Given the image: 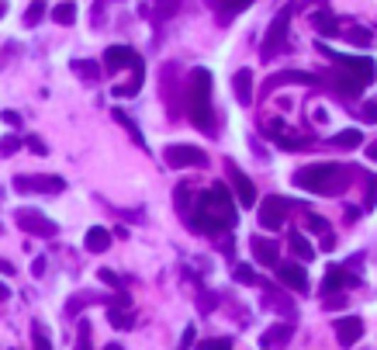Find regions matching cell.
I'll return each instance as SVG.
<instances>
[{
	"label": "cell",
	"mask_w": 377,
	"mask_h": 350,
	"mask_svg": "<svg viewBox=\"0 0 377 350\" xmlns=\"http://www.w3.org/2000/svg\"><path fill=\"white\" fill-rule=\"evenodd\" d=\"M190 226L197 233H225L229 226H236L232 191L225 188V184H215L212 191L197 194V201L190 208Z\"/></svg>",
	"instance_id": "cell-1"
},
{
	"label": "cell",
	"mask_w": 377,
	"mask_h": 350,
	"mask_svg": "<svg viewBox=\"0 0 377 350\" xmlns=\"http://www.w3.org/2000/svg\"><path fill=\"white\" fill-rule=\"evenodd\" d=\"M187 115L201 132L215 135V108H212V73L204 66L190 70L187 77Z\"/></svg>",
	"instance_id": "cell-2"
},
{
	"label": "cell",
	"mask_w": 377,
	"mask_h": 350,
	"mask_svg": "<svg viewBox=\"0 0 377 350\" xmlns=\"http://www.w3.org/2000/svg\"><path fill=\"white\" fill-rule=\"evenodd\" d=\"M346 181H350V170L339 163H312V166L295 170V184L312 194H339L350 188Z\"/></svg>",
	"instance_id": "cell-3"
},
{
	"label": "cell",
	"mask_w": 377,
	"mask_h": 350,
	"mask_svg": "<svg viewBox=\"0 0 377 350\" xmlns=\"http://www.w3.org/2000/svg\"><path fill=\"white\" fill-rule=\"evenodd\" d=\"M377 77V63L371 55H336V70H332V83L339 94L356 97L367 83Z\"/></svg>",
	"instance_id": "cell-4"
},
{
	"label": "cell",
	"mask_w": 377,
	"mask_h": 350,
	"mask_svg": "<svg viewBox=\"0 0 377 350\" xmlns=\"http://www.w3.org/2000/svg\"><path fill=\"white\" fill-rule=\"evenodd\" d=\"M288 28H291V7H280V11L273 14V21H270L267 35H263V49H260L263 59H273V55L280 53V46H284V38H288Z\"/></svg>",
	"instance_id": "cell-5"
},
{
	"label": "cell",
	"mask_w": 377,
	"mask_h": 350,
	"mask_svg": "<svg viewBox=\"0 0 377 350\" xmlns=\"http://www.w3.org/2000/svg\"><path fill=\"white\" fill-rule=\"evenodd\" d=\"M291 208H295V205H291L288 198L270 194V198L260 201V212H256V216H260V226H263V229H280V226L288 222V212H291Z\"/></svg>",
	"instance_id": "cell-6"
},
{
	"label": "cell",
	"mask_w": 377,
	"mask_h": 350,
	"mask_svg": "<svg viewBox=\"0 0 377 350\" xmlns=\"http://www.w3.org/2000/svg\"><path fill=\"white\" fill-rule=\"evenodd\" d=\"M163 157H166V163H170L173 170H184V166H208L204 149L187 146V142H180V146H166V149H163Z\"/></svg>",
	"instance_id": "cell-7"
},
{
	"label": "cell",
	"mask_w": 377,
	"mask_h": 350,
	"mask_svg": "<svg viewBox=\"0 0 377 350\" xmlns=\"http://www.w3.org/2000/svg\"><path fill=\"white\" fill-rule=\"evenodd\" d=\"M66 188V181L62 177H28V174H21V177H14V191H21V194H59V191Z\"/></svg>",
	"instance_id": "cell-8"
},
{
	"label": "cell",
	"mask_w": 377,
	"mask_h": 350,
	"mask_svg": "<svg viewBox=\"0 0 377 350\" xmlns=\"http://www.w3.org/2000/svg\"><path fill=\"white\" fill-rule=\"evenodd\" d=\"M18 226L25 229V233H31V236H45V240H53L55 233H59V226H55L53 218L38 216V212H31V208H18Z\"/></svg>",
	"instance_id": "cell-9"
},
{
	"label": "cell",
	"mask_w": 377,
	"mask_h": 350,
	"mask_svg": "<svg viewBox=\"0 0 377 350\" xmlns=\"http://www.w3.org/2000/svg\"><path fill=\"white\" fill-rule=\"evenodd\" d=\"M225 174H229V181H232V191H236V198H239V205H256V188H253V181L246 177L243 170H239V163H225Z\"/></svg>",
	"instance_id": "cell-10"
},
{
	"label": "cell",
	"mask_w": 377,
	"mask_h": 350,
	"mask_svg": "<svg viewBox=\"0 0 377 350\" xmlns=\"http://www.w3.org/2000/svg\"><path fill=\"white\" fill-rule=\"evenodd\" d=\"M360 277L350 274L346 267H339V264H332V267L325 270V281H322V295H332V292H343V288H353Z\"/></svg>",
	"instance_id": "cell-11"
},
{
	"label": "cell",
	"mask_w": 377,
	"mask_h": 350,
	"mask_svg": "<svg viewBox=\"0 0 377 350\" xmlns=\"http://www.w3.org/2000/svg\"><path fill=\"white\" fill-rule=\"evenodd\" d=\"M277 277H280V285L284 288H291V292H308V274H305V267H297V264H277Z\"/></svg>",
	"instance_id": "cell-12"
},
{
	"label": "cell",
	"mask_w": 377,
	"mask_h": 350,
	"mask_svg": "<svg viewBox=\"0 0 377 350\" xmlns=\"http://www.w3.org/2000/svg\"><path fill=\"white\" fill-rule=\"evenodd\" d=\"M360 336H364V319H360V316H343V319H336V340H339L343 347H353Z\"/></svg>",
	"instance_id": "cell-13"
},
{
	"label": "cell",
	"mask_w": 377,
	"mask_h": 350,
	"mask_svg": "<svg viewBox=\"0 0 377 350\" xmlns=\"http://www.w3.org/2000/svg\"><path fill=\"white\" fill-rule=\"evenodd\" d=\"M253 257L260 260V267H277V264H280V250H277V243L260 240V236H253Z\"/></svg>",
	"instance_id": "cell-14"
},
{
	"label": "cell",
	"mask_w": 377,
	"mask_h": 350,
	"mask_svg": "<svg viewBox=\"0 0 377 350\" xmlns=\"http://www.w3.org/2000/svg\"><path fill=\"white\" fill-rule=\"evenodd\" d=\"M291 336H295V323H277L273 329H267V333L260 336V347H263V350H277V347H284Z\"/></svg>",
	"instance_id": "cell-15"
},
{
	"label": "cell",
	"mask_w": 377,
	"mask_h": 350,
	"mask_svg": "<svg viewBox=\"0 0 377 350\" xmlns=\"http://www.w3.org/2000/svg\"><path fill=\"white\" fill-rule=\"evenodd\" d=\"M135 63H142V59L135 55L132 46H111L108 53H104V66H108V70H118V66H135Z\"/></svg>",
	"instance_id": "cell-16"
},
{
	"label": "cell",
	"mask_w": 377,
	"mask_h": 350,
	"mask_svg": "<svg viewBox=\"0 0 377 350\" xmlns=\"http://www.w3.org/2000/svg\"><path fill=\"white\" fill-rule=\"evenodd\" d=\"M232 90H236V101H239V105H253V70H249V66L236 70Z\"/></svg>",
	"instance_id": "cell-17"
},
{
	"label": "cell",
	"mask_w": 377,
	"mask_h": 350,
	"mask_svg": "<svg viewBox=\"0 0 377 350\" xmlns=\"http://www.w3.org/2000/svg\"><path fill=\"white\" fill-rule=\"evenodd\" d=\"M212 4H215V11H218L222 21H232L236 14H243L246 7H253L256 0H212Z\"/></svg>",
	"instance_id": "cell-18"
},
{
	"label": "cell",
	"mask_w": 377,
	"mask_h": 350,
	"mask_svg": "<svg viewBox=\"0 0 377 350\" xmlns=\"http://www.w3.org/2000/svg\"><path fill=\"white\" fill-rule=\"evenodd\" d=\"M108 246H111V233H108V229L94 226V229L87 233V250H90V253H104Z\"/></svg>",
	"instance_id": "cell-19"
},
{
	"label": "cell",
	"mask_w": 377,
	"mask_h": 350,
	"mask_svg": "<svg viewBox=\"0 0 377 350\" xmlns=\"http://www.w3.org/2000/svg\"><path fill=\"white\" fill-rule=\"evenodd\" d=\"M360 142H364V132H360V129H343V132L332 135V146H336V149H356Z\"/></svg>",
	"instance_id": "cell-20"
},
{
	"label": "cell",
	"mask_w": 377,
	"mask_h": 350,
	"mask_svg": "<svg viewBox=\"0 0 377 350\" xmlns=\"http://www.w3.org/2000/svg\"><path fill=\"white\" fill-rule=\"evenodd\" d=\"M288 246H291V253L301 257V260H312V257H315V246L305 240L301 233H291V236H288Z\"/></svg>",
	"instance_id": "cell-21"
},
{
	"label": "cell",
	"mask_w": 377,
	"mask_h": 350,
	"mask_svg": "<svg viewBox=\"0 0 377 350\" xmlns=\"http://www.w3.org/2000/svg\"><path fill=\"white\" fill-rule=\"evenodd\" d=\"M312 25L319 28V35H336V31H339L336 14H329V11H315V14H312Z\"/></svg>",
	"instance_id": "cell-22"
},
{
	"label": "cell",
	"mask_w": 377,
	"mask_h": 350,
	"mask_svg": "<svg viewBox=\"0 0 377 350\" xmlns=\"http://www.w3.org/2000/svg\"><path fill=\"white\" fill-rule=\"evenodd\" d=\"M343 38L353 42V46H371V42H374V31H371V28H346Z\"/></svg>",
	"instance_id": "cell-23"
},
{
	"label": "cell",
	"mask_w": 377,
	"mask_h": 350,
	"mask_svg": "<svg viewBox=\"0 0 377 350\" xmlns=\"http://www.w3.org/2000/svg\"><path fill=\"white\" fill-rule=\"evenodd\" d=\"M232 277H236L239 285H260V274L249 270V264H236V267H232Z\"/></svg>",
	"instance_id": "cell-24"
},
{
	"label": "cell",
	"mask_w": 377,
	"mask_h": 350,
	"mask_svg": "<svg viewBox=\"0 0 377 350\" xmlns=\"http://www.w3.org/2000/svg\"><path fill=\"white\" fill-rule=\"evenodd\" d=\"M53 18L59 21V25H73V18H77V4H70V0L59 4V7L53 11Z\"/></svg>",
	"instance_id": "cell-25"
},
{
	"label": "cell",
	"mask_w": 377,
	"mask_h": 350,
	"mask_svg": "<svg viewBox=\"0 0 377 350\" xmlns=\"http://www.w3.org/2000/svg\"><path fill=\"white\" fill-rule=\"evenodd\" d=\"M31 340H35V350H53V344H49V329L42 323L31 326Z\"/></svg>",
	"instance_id": "cell-26"
},
{
	"label": "cell",
	"mask_w": 377,
	"mask_h": 350,
	"mask_svg": "<svg viewBox=\"0 0 377 350\" xmlns=\"http://www.w3.org/2000/svg\"><path fill=\"white\" fill-rule=\"evenodd\" d=\"M90 298L97 302V295H90V292H80V295H77L73 302H70V305H66V316H77V312H80V309L87 305V302H90Z\"/></svg>",
	"instance_id": "cell-27"
},
{
	"label": "cell",
	"mask_w": 377,
	"mask_h": 350,
	"mask_svg": "<svg viewBox=\"0 0 377 350\" xmlns=\"http://www.w3.org/2000/svg\"><path fill=\"white\" fill-rule=\"evenodd\" d=\"M277 146H280V149H308L312 142H308V139H291V135H280V139H277Z\"/></svg>",
	"instance_id": "cell-28"
},
{
	"label": "cell",
	"mask_w": 377,
	"mask_h": 350,
	"mask_svg": "<svg viewBox=\"0 0 377 350\" xmlns=\"http://www.w3.org/2000/svg\"><path fill=\"white\" fill-rule=\"evenodd\" d=\"M114 118H118V122H121V125L129 129V135H132V139H135V142H138V146H146V142H142V135H138V129H135V122H132V118H129V115H121V111H114Z\"/></svg>",
	"instance_id": "cell-29"
},
{
	"label": "cell",
	"mask_w": 377,
	"mask_h": 350,
	"mask_svg": "<svg viewBox=\"0 0 377 350\" xmlns=\"http://www.w3.org/2000/svg\"><path fill=\"white\" fill-rule=\"evenodd\" d=\"M108 316H111V326H118V329H129V326H135L129 312H118V309H111Z\"/></svg>",
	"instance_id": "cell-30"
},
{
	"label": "cell",
	"mask_w": 377,
	"mask_h": 350,
	"mask_svg": "<svg viewBox=\"0 0 377 350\" xmlns=\"http://www.w3.org/2000/svg\"><path fill=\"white\" fill-rule=\"evenodd\" d=\"M197 350H232V340L229 336H215V340H204Z\"/></svg>",
	"instance_id": "cell-31"
},
{
	"label": "cell",
	"mask_w": 377,
	"mask_h": 350,
	"mask_svg": "<svg viewBox=\"0 0 377 350\" xmlns=\"http://www.w3.org/2000/svg\"><path fill=\"white\" fill-rule=\"evenodd\" d=\"M42 18H45V7H42V4H31V7H28V14H25V25H28V28L38 25Z\"/></svg>",
	"instance_id": "cell-32"
},
{
	"label": "cell",
	"mask_w": 377,
	"mask_h": 350,
	"mask_svg": "<svg viewBox=\"0 0 377 350\" xmlns=\"http://www.w3.org/2000/svg\"><path fill=\"white\" fill-rule=\"evenodd\" d=\"M73 70H80V77L90 80V77H97V70H101V66H97V63H87V59H77V63H73Z\"/></svg>",
	"instance_id": "cell-33"
},
{
	"label": "cell",
	"mask_w": 377,
	"mask_h": 350,
	"mask_svg": "<svg viewBox=\"0 0 377 350\" xmlns=\"http://www.w3.org/2000/svg\"><path fill=\"white\" fill-rule=\"evenodd\" d=\"M305 226H308V229H312V233H329V222H325L322 216H305Z\"/></svg>",
	"instance_id": "cell-34"
},
{
	"label": "cell",
	"mask_w": 377,
	"mask_h": 350,
	"mask_svg": "<svg viewBox=\"0 0 377 350\" xmlns=\"http://www.w3.org/2000/svg\"><path fill=\"white\" fill-rule=\"evenodd\" d=\"M215 305H218V298L212 295V292H201V298H197V309H201V312H212Z\"/></svg>",
	"instance_id": "cell-35"
},
{
	"label": "cell",
	"mask_w": 377,
	"mask_h": 350,
	"mask_svg": "<svg viewBox=\"0 0 377 350\" xmlns=\"http://www.w3.org/2000/svg\"><path fill=\"white\" fill-rule=\"evenodd\" d=\"M77 350H90V326L80 323V344H77Z\"/></svg>",
	"instance_id": "cell-36"
},
{
	"label": "cell",
	"mask_w": 377,
	"mask_h": 350,
	"mask_svg": "<svg viewBox=\"0 0 377 350\" xmlns=\"http://www.w3.org/2000/svg\"><path fill=\"white\" fill-rule=\"evenodd\" d=\"M367 205H377V177H367Z\"/></svg>",
	"instance_id": "cell-37"
},
{
	"label": "cell",
	"mask_w": 377,
	"mask_h": 350,
	"mask_svg": "<svg viewBox=\"0 0 377 350\" xmlns=\"http://www.w3.org/2000/svg\"><path fill=\"white\" fill-rule=\"evenodd\" d=\"M18 146H21L18 139H4V142H0V153H4V157H11V153H14Z\"/></svg>",
	"instance_id": "cell-38"
},
{
	"label": "cell",
	"mask_w": 377,
	"mask_h": 350,
	"mask_svg": "<svg viewBox=\"0 0 377 350\" xmlns=\"http://www.w3.org/2000/svg\"><path fill=\"white\" fill-rule=\"evenodd\" d=\"M360 115H364V122H377V105H364Z\"/></svg>",
	"instance_id": "cell-39"
},
{
	"label": "cell",
	"mask_w": 377,
	"mask_h": 350,
	"mask_svg": "<svg viewBox=\"0 0 377 350\" xmlns=\"http://www.w3.org/2000/svg\"><path fill=\"white\" fill-rule=\"evenodd\" d=\"M4 122H7V125H21V115H18V111H4Z\"/></svg>",
	"instance_id": "cell-40"
},
{
	"label": "cell",
	"mask_w": 377,
	"mask_h": 350,
	"mask_svg": "<svg viewBox=\"0 0 377 350\" xmlns=\"http://www.w3.org/2000/svg\"><path fill=\"white\" fill-rule=\"evenodd\" d=\"M28 146H31L35 153H45V142H42V139H28Z\"/></svg>",
	"instance_id": "cell-41"
},
{
	"label": "cell",
	"mask_w": 377,
	"mask_h": 350,
	"mask_svg": "<svg viewBox=\"0 0 377 350\" xmlns=\"http://www.w3.org/2000/svg\"><path fill=\"white\" fill-rule=\"evenodd\" d=\"M332 246H336V236H332V233H325V236H322V250H332Z\"/></svg>",
	"instance_id": "cell-42"
},
{
	"label": "cell",
	"mask_w": 377,
	"mask_h": 350,
	"mask_svg": "<svg viewBox=\"0 0 377 350\" xmlns=\"http://www.w3.org/2000/svg\"><path fill=\"white\" fill-rule=\"evenodd\" d=\"M367 157L377 163V142H371V146H367Z\"/></svg>",
	"instance_id": "cell-43"
},
{
	"label": "cell",
	"mask_w": 377,
	"mask_h": 350,
	"mask_svg": "<svg viewBox=\"0 0 377 350\" xmlns=\"http://www.w3.org/2000/svg\"><path fill=\"white\" fill-rule=\"evenodd\" d=\"M104 350H125V347H121V344H108V347H104Z\"/></svg>",
	"instance_id": "cell-44"
},
{
	"label": "cell",
	"mask_w": 377,
	"mask_h": 350,
	"mask_svg": "<svg viewBox=\"0 0 377 350\" xmlns=\"http://www.w3.org/2000/svg\"><path fill=\"white\" fill-rule=\"evenodd\" d=\"M4 11H7V4H4V0H0V18H4Z\"/></svg>",
	"instance_id": "cell-45"
},
{
	"label": "cell",
	"mask_w": 377,
	"mask_h": 350,
	"mask_svg": "<svg viewBox=\"0 0 377 350\" xmlns=\"http://www.w3.org/2000/svg\"><path fill=\"white\" fill-rule=\"evenodd\" d=\"M0 298H7V288H4V285H0Z\"/></svg>",
	"instance_id": "cell-46"
}]
</instances>
